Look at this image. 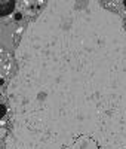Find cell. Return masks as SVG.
<instances>
[{"mask_svg": "<svg viewBox=\"0 0 126 149\" xmlns=\"http://www.w3.org/2000/svg\"><path fill=\"white\" fill-rule=\"evenodd\" d=\"M15 9L14 0H6V2H0V17H8L10 15Z\"/></svg>", "mask_w": 126, "mask_h": 149, "instance_id": "obj_2", "label": "cell"}, {"mask_svg": "<svg viewBox=\"0 0 126 149\" xmlns=\"http://www.w3.org/2000/svg\"><path fill=\"white\" fill-rule=\"evenodd\" d=\"M6 113H8V107H6V104H2V106H0V118L5 119Z\"/></svg>", "mask_w": 126, "mask_h": 149, "instance_id": "obj_3", "label": "cell"}, {"mask_svg": "<svg viewBox=\"0 0 126 149\" xmlns=\"http://www.w3.org/2000/svg\"><path fill=\"white\" fill-rule=\"evenodd\" d=\"M123 5H125V8H126V0H125V2H123Z\"/></svg>", "mask_w": 126, "mask_h": 149, "instance_id": "obj_5", "label": "cell"}, {"mask_svg": "<svg viewBox=\"0 0 126 149\" xmlns=\"http://www.w3.org/2000/svg\"><path fill=\"white\" fill-rule=\"evenodd\" d=\"M6 149H126V30L95 0H54L25 29Z\"/></svg>", "mask_w": 126, "mask_h": 149, "instance_id": "obj_1", "label": "cell"}, {"mask_svg": "<svg viewBox=\"0 0 126 149\" xmlns=\"http://www.w3.org/2000/svg\"><path fill=\"white\" fill-rule=\"evenodd\" d=\"M14 18H15V21H21V19H22V14H19V12H17V14L14 15Z\"/></svg>", "mask_w": 126, "mask_h": 149, "instance_id": "obj_4", "label": "cell"}]
</instances>
